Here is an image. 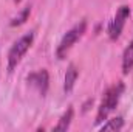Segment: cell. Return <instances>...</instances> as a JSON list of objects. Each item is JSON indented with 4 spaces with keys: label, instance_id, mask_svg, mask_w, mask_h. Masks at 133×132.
Masks as SVG:
<instances>
[{
    "label": "cell",
    "instance_id": "6da1fadb",
    "mask_svg": "<svg viewBox=\"0 0 133 132\" xmlns=\"http://www.w3.org/2000/svg\"><path fill=\"white\" fill-rule=\"evenodd\" d=\"M124 92V84L122 82H118L111 87H108L102 97V101L99 104V109H98V113H96V124L102 123L104 120H107V117L115 110V107L118 106L121 95Z\"/></svg>",
    "mask_w": 133,
    "mask_h": 132
},
{
    "label": "cell",
    "instance_id": "7a4b0ae2",
    "mask_svg": "<svg viewBox=\"0 0 133 132\" xmlns=\"http://www.w3.org/2000/svg\"><path fill=\"white\" fill-rule=\"evenodd\" d=\"M85 30H87V22L85 20H81L79 23H76L71 30H68L65 33V36L62 37V40H61V44L57 45V50H56V56L59 58V59H64L66 56V53L74 47V44L84 36L85 33Z\"/></svg>",
    "mask_w": 133,
    "mask_h": 132
},
{
    "label": "cell",
    "instance_id": "3957f363",
    "mask_svg": "<svg viewBox=\"0 0 133 132\" xmlns=\"http://www.w3.org/2000/svg\"><path fill=\"white\" fill-rule=\"evenodd\" d=\"M33 40H34V33H26L11 47L9 53H8V70L9 71H12L20 64L22 58L26 55V51L33 45Z\"/></svg>",
    "mask_w": 133,
    "mask_h": 132
},
{
    "label": "cell",
    "instance_id": "277c9868",
    "mask_svg": "<svg viewBox=\"0 0 133 132\" xmlns=\"http://www.w3.org/2000/svg\"><path fill=\"white\" fill-rule=\"evenodd\" d=\"M129 16H130V8H129L127 5L119 6V9L116 11L113 20H111L110 25H108V37H110L111 40H116V39L121 36L122 30H124V25H125V22H127V19H129Z\"/></svg>",
    "mask_w": 133,
    "mask_h": 132
},
{
    "label": "cell",
    "instance_id": "5b68a950",
    "mask_svg": "<svg viewBox=\"0 0 133 132\" xmlns=\"http://www.w3.org/2000/svg\"><path fill=\"white\" fill-rule=\"evenodd\" d=\"M28 82L30 86H33L34 89L39 90L40 95H45L46 90H48V82H50V78H48V71L46 70H37V71H33L31 75H28Z\"/></svg>",
    "mask_w": 133,
    "mask_h": 132
},
{
    "label": "cell",
    "instance_id": "8992f818",
    "mask_svg": "<svg viewBox=\"0 0 133 132\" xmlns=\"http://www.w3.org/2000/svg\"><path fill=\"white\" fill-rule=\"evenodd\" d=\"M77 76H79V71H77L76 65L74 64H70L68 65V70H66V73H65V82H64L65 93H70L73 90V87H74V84L77 81Z\"/></svg>",
    "mask_w": 133,
    "mask_h": 132
},
{
    "label": "cell",
    "instance_id": "52a82bcc",
    "mask_svg": "<svg viewBox=\"0 0 133 132\" xmlns=\"http://www.w3.org/2000/svg\"><path fill=\"white\" fill-rule=\"evenodd\" d=\"M133 70V39L122 55V71L127 75Z\"/></svg>",
    "mask_w": 133,
    "mask_h": 132
},
{
    "label": "cell",
    "instance_id": "ba28073f",
    "mask_svg": "<svg viewBox=\"0 0 133 132\" xmlns=\"http://www.w3.org/2000/svg\"><path fill=\"white\" fill-rule=\"evenodd\" d=\"M73 107H70L68 110L64 112V115L61 117V120H59V123L54 126V131H66L68 128H70V124H71V120H73Z\"/></svg>",
    "mask_w": 133,
    "mask_h": 132
},
{
    "label": "cell",
    "instance_id": "9c48e42d",
    "mask_svg": "<svg viewBox=\"0 0 133 132\" xmlns=\"http://www.w3.org/2000/svg\"><path fill=\"white\" fill-rule=\"evenodd\" d=\"M122 128H124V120H122V117H116V118L108 120L107 123H104L102 128H101V131H121Z\"/></svg>",
    "mask_w": 133,
    "mask_h": 132
},
{
    "label": "cell",
    "instance_id": "30bf717a",
    "mask_svg": "<svg viewBox=\"0 0 133 132\" xmlns=\"http://www.w3.org/2000/svg\"><path fill=\"white\" fill-rule=\"evenodd\" d=\"M30 11H31V8H30V6H28V8H25V9H23L17 17H14V19H12L11 25H12V27H16V25H22V23L26 20V17L30 16Z\"/></svg>",
    "mask_w": 133,
    "mask_h": 132
},
{
    "label": "cell",
    "instance_id": "8fae6325",
    "mask_svg": "<svg viewBox=\"0 0 133 132\" xmlns=\"http://www.w3.org/2000/svg\"><path fill=\"white\" fill-rule=\"evenodd\" d=\"M14 2H16V3H20V2H22V0H14Z\"/></svg>",
    "mask_w": 133,
    "mask_h": 132
}]
</instances>
